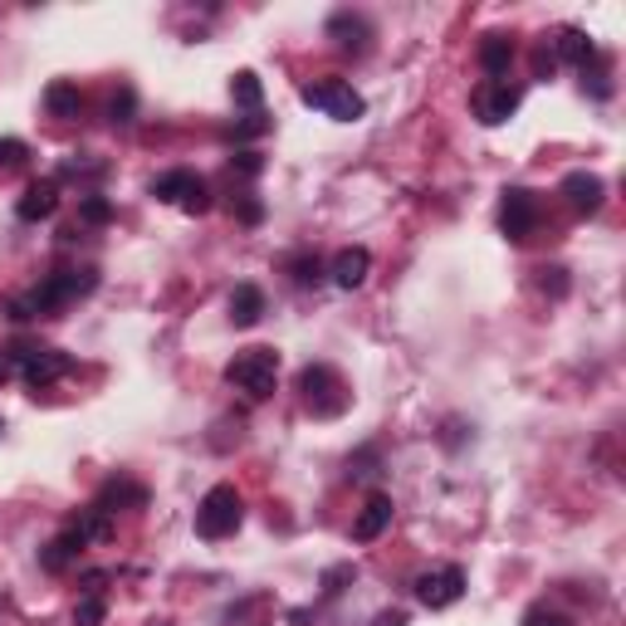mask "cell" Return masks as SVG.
I'll list each match as a JSON object with an SVG mask.
<instances>
[{
    "label": "cell",
    "instance_id": "obj_21",
    "mask_svg": "<svg viewBox=\"0 0 626 626\" xmlns=\"http://www.w3.org/2000/svg\"><path fill=\"white\" fill-rule=\"evenodd\" d=\"M94 505H98V509H108V514H113V505H118V509H142V505H147V489H142V485H132V480H123V475H118V480H108L104 489H98Z\"/></svg>",
    "mask_w": 626,
    "mask_h": 626
},
{
    "label": "cell",
    "instance_id": "obj_33",
    "mask_svg": "<svg viewBox=\"0 0 626 626\" xmlns=\"http://www.w3.org/2000/svg\"><path fill=\"white\" fill-rule=\"evenodd\" d=\"M553 70H558V60H553L549 40H543V44H539V54H533V74H539V78H549Z\"/></svg>",
    "mask_w": 626,
    "mask_h": 626
},
{
    "label": "cell",
    "instance_id": "obj_10",
    "mask_svg": "<svg viewBox=\"0 0 626 626\" xmlns=\"http://www.w3.org/2000/svg\"><path fill=\"white\" fill-rule=\"evenodd\" d=\"M470 108H475V118H480L485 128H499V123L514 118V108H519V88H514V84H495V78H485V84H475Z\"/></svg>",
    "mask_w": 626,
    "mask_h": 626
},
{
    "label": "cell",
    "instance_id": "obj_3",
    "mask_svg": "<svg viewBox=\"0 0 626 626\" xmlns=\"http://www.w3.org/2000/svg\"><path fill=\"white\" fill-rule=\"evenodd\" d=\"M10 368L25 378L30 392H44V386L64 382L74 372V358L60 348H44V343H30V338H20V343H10Z\"/></svg>",
    "mask_w": 626,
    "mask_h": 626
},
{
    "label": "cell",
    "instance_id": "obj_5",
    "mask_svg": "<svg viewBox=\"0 0 626 626\" xmlns=\"http://www.w3.org/2000/svg\"><path fill=\"white\" fill-rule=\"evenodd\" d=\"M241 519H245V499H241V489L235 485H211L206 495H201V505H197V533L201 539H231L235 529H241Z\"/></svg>",
    "mask_w": 626,
    "mask_h": 626
},
{
    "label": "cell",
    "instance_id": "obj_25",
    "mask_svg": "<svg viewBox=\"0 0 626 626\" xmlns=\"http://www.w3.org/2000/svg\"><path fill=\"white\" fill-rule=\"evenodd\" d=\"M104 617H108L104 587H88L84 597H78V607H74V626H104Z\"/></svg>",
    "mask_w": 626,
    "mask_h": 626
},
{
    "label": "cell",
    "instance_id": "obj_34",
    "mask_svg": "<svg viewBox=\"0 0 626 626\" xmlns=\"http://www.w3.org/2000/svg\"><path fill=\"white\" fill-rule=\"evenodd\" d=\"M162 626H167V622H162Z\"/></svg>",
    "mask_w": 626,
    "mask_h": 626
},
{
    "label": "cell",
    "instance_id": "obj_24",
    "mask_svg": "<svg viewBox=\"0 0 626 626\" xmlns=\"http://www.w3.org/2000/svg\"><path fill=\"white\" fill-rule=\"evenodd\" d=\"M108 123L113 128H132L138 123V88H128V84H118L108 94Z\"/></svg>",
    "mask_w": 626,
    "mask_h": 626
},
{
    "label": "cell",
    "instance_id": "obj_2",
    "mask_svg": "<svg viewBox=\"0 0 626 626\" xmlns=\"http://www.w3.org/2000/svg\"><path fill=\"white\" fill-rule=\"evenodd\" d=\"M225 382H231L235 392H245L250 402H265L279 386V352L275 348H241L225 362Z\"/></svg>",
    "mask_w": 626,
    "mask_h": 626
},
{
    "label": "cell",
    "instance_id": "obj_16",
    "mask_svg": "<svg viewBox=\"0 0 626 626\" xmlns=\"http://www.w3.org/2000/svg\"><path fill=\"white\" fill-rule=\"evenodd\" d=\"M372 275V255L362 245H348V250H338L333 255V265H328V279L338 284V289H362Z\"/></svg>",
    "mask_w": 626,
    "mask_h": 626
},
{
    "label": "cell",
    "instance_id": "obj_29",
    "mask_svg": "<svg viewBox=\"0 0 626 626\" xmlns=\"http://www.w3.org/2000/svg\"><path fill=\"white\" fill-rule=\"evenodd\" d=\"M25 157H30V147L20 138H0V177L15 172V167H25Z\"/></svg>",
    "mask_w": 626,
    "mask_h": 626
},
{
    "label": "cell",
    "instance_id": "obj_9",
    "mask_svg": "<svg viewBox=\"0 0 626 626\" xmlns=\"http://www.w3.org/2000/svg\"><path fill=\"white\" fill-rule=\"evenodd\" d=\"M460 597H465V567L446 563V567H436V573H421L416 577V602L426 612H446Z\"/></svg>",
    "mask_w": 626,
    "mask_h": 626
},
{
    "label": "cell",
    "instance_id": "obj_6",
    "mask_svg": "<svg viewBox=\"0 0 626 626\" xmlns=\"http://www.w3.org/2000/svg\"><path fill=\"white\" fill-rule=\"evenodd\" d=\"M299 98L309 108L328 113V118H338V123H358L362 113H368V98H362L348 78H314V84L299 88Z\"/></svg>",
    "mask_w": 626,
    "mask_h": 626
},
{
    "label": "cell",
    "instance_id": "obj_4",
    "mask_svg": "<svg viewBox=\"0 0 626 626\" xmlns=\"http://www.w3.org/2000/svg\"><path fill=\"white\" fill-rule=\"evenodd\" d=\"M299 396H304V406H309V416H318V421L343 416L348 402H352L348 382L338 378L328 362H309V368L299 372Z\"/></svg>",
    "mask_w": 626,
    "mask_h": 626
},
{
    "label": "cell",
    "instance_id": "obj_7",
    "mask_svg": "<svg viewBox=\"0 0 626 626\" xmlns=\"http://www.w3.org/2000/svg\"><path fill=\"white\" fill-rule=\"evenodd\" d=\"M152 197L167 201V206H177V211H187V215H206V211H211V187H206V177L187 172V167H172V172L152 177Z\"/></svg>",
    "mask_w": 626,
    "mask_h": 626
},
{
    "label": "cell",
    "instance_id": "obj_11",
    "mask_svg": "<svg viewBox=\"0 0 626 626\" xmlns=\"http://www.w3.org/2000/svg\"><path fill=\"white\" fill-rule=\"evenodd\" d=\"M392 514H396L392 495H382V489H372V495L362 499L358 519H352V543H378L382 533L392 529Z\"/></svg>",
    "mask_w": 626,
    "mask_h": 626
},
{
    "label": "cell",
    "instance_id": "obj_13",
    "mask_svg": "<svg viewBox=\"0 0 626 626\" xmlns=\"http://www.w3.org/2000/svg\"><path fill=\"white\" fill-rule=\"evenodd\" d=\"M563 201L573 206L577 215H597L602 211V201H607V187H602V177L597 172H567L563 177Z\"/></svg>",
    "mask_w": 626,
    "mask_h": 626
},
{
    "label": "cell",
    "instance_id": "obj_17",
    "mask_svg": "<svg viewBox=\"0 0 626 626\" xmlns=\"http://www.w3.org/2000/svg\"><path fill=\"white\" fill-rule=\"evenodd\" d=\"M368 35H372V25L358 15V10H338V15L328 20V40H333L338 50L362 54V50H368Z\"/></svg>",
    "mask_w": 626,
    "mask_h": 626
},
{
    "label": "cell",
    "instance_id": "obj_15",
    "mask_svg": "<svg viewBox=\"0 0 626 626\" xmlns=\"http://www.w3.org/2000/svg\"><path fill=\"white\" fill-rule=\"evenodd\" d=\"M84 549H88V539L74 529V523H64V529H60V539H54V543H44V549H40L44 573H70V567L78 563V558H84Z\"/></svg>",
    "mask_w": 626,
    "mask_h": 626
},
{
    "label": "cell",
    "instance_id": "obj_8",
    "mask_svg": "<svg viewBox=\"0 0 626 626\" xmlns=\"http://www.w3.org/2000/svg\"><path fill=\"white\" fill-rule=\"evenodd\" d=\"M539 215H543V206L529 187H509L505 197H499V231H505L514 245H523L533 231H539Z\"/></svg>",
    "mask_w": 626,
    "mask_h": 626
},
{
    "label": "cell",
    "instance_id": "obj_30",
    "mask_svg": "<svg viewBox=\"0 0 626 626\" xmlns=\"http://www.w3.org/2000/svg\"><path fill=\"white\" fill-rule=\"evenodd\" d=\"M104 172H108L104 162H84V157H78V152H74V157H64V167H60V177H74V181H78V177L98 181V177H104Z\"/></svg>",
    "mask_w": 626,
    "mask_h": 626
},
{
    "label": "cell",
    "instance_id": "obj_20",
    "mask_svg": "<svg viewBox=\"0 0 626 626\" xmlns=\"http://www.w3.org/2000/svg\"><path fill=\"white\" fill-rule=\"evenodd\" d=\"M78 108H84V94H78L74 78H54V84L44 88V113H50V118H78Z\"/></svg>",
    "mask_w": 626,
    "mask_h": 626
},
{
    "label": "cell",
    "instance_id": "obj_23",
    "mask_svg": "<svg viewBox=\"0 0 626 626\" xmlns=\"http://www.w3.org/2000/svg\"><path fill=\"white\" fill-rule=\"evenodd\" d=\"M284 269H289V279L299 284V289H314V284H323V275H328V265L314 250H294V255L284 259Z\"/></svg>",
    "mask_w": 626,
    "mask_h": 626
},
{
    "label": "cell",
    "instance_id": "obj_19",
    "mask_svg": "<svg viewBox=\"0 0 626 626\" xmlns=\"http://www.w3.org/2000/svg\"><path fill=\"white\" fill-rule=\"evenodd\" d=\"M509 64H514V40L509 35H485L480 40V70L495 78V84H505V74H509Z\"/></svg>",
    "mask_w": 626,
    "mask_h": 626
},
{
    "label": "cell",
    "instance_id": "obj_18",
    "mask_svg": "<svg viewBox=\"0 0 626 626\" xmlns=\"http://www.w3.org/2000/svg\"><path fill=\"white\" fill-rule=\"evenodd\" d=\"M259 318H265V289H259V284H235L231 289V323L255 328Z\"/></svg>",
    "mask_w": 626,
    "mask_h": 626
},
{
    "label": "cell",
    "instance_id": "obj_28",
    "mask_svg": "<svg viewBox=\"0 0 626 626\" xmlns=\"http://www.w3.org/2000/svg\"><path fill=\"white\" fill-rule=\"evenodd\" d=\"M533 275H539V289L549 294V299H563L567 294V269L563 265H539Z\"/></svg>",
    "mask_w": 626,
    "mask_h": 626
},
{
    "label": "cell",
    "instance_id": "obj_12",
    "mask_svg": "<svg viewBox=\"0 0 626 626\" xmlns=\"http://www.w3.org/2000/svg\"><path fill=\"white\" fill-rule=\"evenodd\" d=\"M60 211V177H44V181H30L25 191H20V201H15V215L25 225H40V221H50V215Z\"/></svg>",
    "mask_w": 626,
    "mask_h": 626
},
{
    "label": "cell",
    "instance_id": "obj_1",
    "mask_svg": "<svg viewBox=\"0 0 626 626\" xmlns=\"http://www.w3.org/2000/svg\"><path fill=\"white\" fill-rule=\"evenodd\" d=\"M94 289H98V269L94 265H84V269H54V275H44L40 284L20 289L15 299L6 304V309H10L15 323H40V318L64 314L74 299H88Z\"/></svg>",
    "mask_w": 626,
    "mask_h": 626
},
{
    "label": "cell",
    "instance_id": "obj_14",
    "mask_svg": "<svg viewBox=\"0 0 626 626\" xmlns=\"http://www.w3.org/2000/svg\"><path fill=\"white\" fill-rule=\"evenodd\" d=\"M549 40V50H553V60L558 64H573V70H587L592 60H597V44H592L587 30H577V25H563L558 35H543Z\"/></svg>",
    "mask_w": 626,
    "mask_h": 626
},
{
    "label": "cell",
    "instance_id": "obj_26",
    "mask_svg": "<svg viewBox=\"0 0 626 626\" xmlns=\"http://www.w3.org/2000/svg\"><path fill=\"white\" fill-rule=\"evenodd\" d=\"M78 221L84 225H108L113 221V201L104 197V191H84V197H78Z\"/></svg>",
    "mask_w": 626,
    "mask_h": 626
},
{
    "label": "cell",
    "instance_id": "obj_31",
    "mask_svg": "<svg viewBox=\"0 0 626 626\" xmlns=\"http://www.w3.org/2000/svg\"><path fill=\"white\" fill-rule=\"evenodd\" d=\"M231 211H235V215H241V221H245V225H259V221H265V206H259V201H255V197H241V201H231Z\"/></svg>",
    "mask_w": 626,
    "mask_h": 626
},
{
    "label": "cell",
    "instance_id": "obj_22",
    "mask_svg": "<svg viewBox=\"0 0 626 626\" xmlns=\"http://www.w3.org/2000/svg\"><path fill=\"white\" fill-rule=\"evenodd\" d=\"M231 98H235V108H245V118L250 113H265V84H259V74L255 70H241L231 78Z\"/></svg>",
    "mask_w": 626,
    "mask_h": 626
},
{
    "label": "cell",
    "instance_id": "obj_32",
    "mask_svg": "<svg viewBox=\"0 0 626 626\" xmlns=\"http://www.w3.org/2000/svg\"><path fill=\"white\" fill-rule=\"evenodd\" d=\"M231 167H241L245 177H259V172H265V157H259V152H235Z\"/></svg>",
    "mask_w": 626,
    "mask_h": 626
},
{
    "label": "cell",
    "instance_id": "obj_27",
    "mask_svg": "<svg viewBox=\"0 0 626 626\" xmlns=\"http://www.w3.org/2000/svg\"><path fill=\"white\" fill-rule=\"evenodd\" d=\"M519 626H573V617H567V612H558V607H549V602H533V607L523 612Z\"/></svg>",
    "mask_w": 626,
    "mask_h": 626
}]
</instances>
